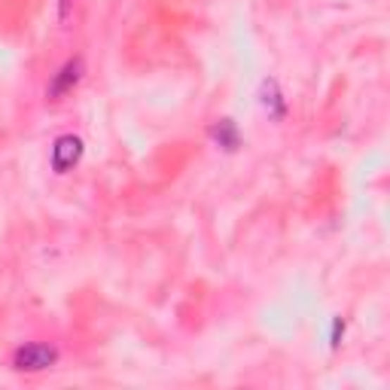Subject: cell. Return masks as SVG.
<instances>
[{"label": "cell", "instance_id": "cell-1", "mask_svg": "<svg viewBox=\"0 0 390 390\" xmlns=\"http://www.w3.org/2000/svg\"><path fill=\"white\" fill-rule=\"evenodd\" d=\"M58 363V351L46 341H31V345L15 348L13 354V369L15 372H46Z\"/></svg>", "mask_w": 390, "mask_h": 390}, {"label": "cell", "instance_id": "cell-2", "mask_svg": "<svg viewBox=\"0 0 390 390\" xmlns=\"http://www.w3.org/2000/svg\"><path fill=\"white\" fill-rule=\"evenodd\" d=\"M80 80H82V58L64 61L61 68L52 73L49 86H46V101H64L73 89L80 86Z\"/></svg>", "mask_w": 390, "mask_h": 390}, {"label": "cell", "instance_id": "cell-3", "mask_svg": "<svg viewBox=\"0 0 390 390\" xmlns=\"http://www.w3.org/2000/svg\"><path fill=\"white\" fill-rule=\"evenodd\" d=\"M80 159H82V141L77 134H61L58 141L52 144L49 162H52L55 174H70L80 165Z\"/></svg>", "mask_w": 390, "mask_h": 390}, {"label": "cell", "instance_id": "cell-4", "mask_svg": "<svg viewBox=\"0 0 390 390\" xmlns=\"http://www.w3.org/2000/svg\"><path fill=\"white\" fill-rule=\"evenodd\" d=\"M210 134L222 150H235V146H241V132L232 119H217V122L210 125Z\"/></svg>", "mask_w": 390, "mask_h": 390}]
</instances>
